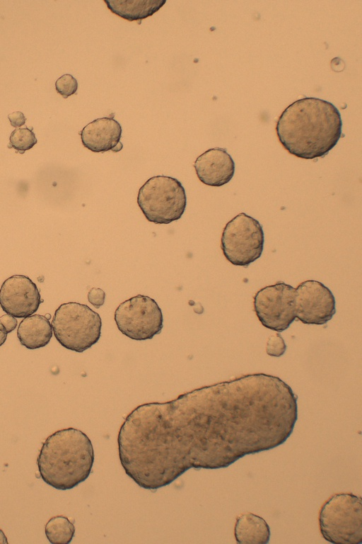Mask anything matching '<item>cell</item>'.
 <instances>
[{
  "instance_id": "obj_18",
  "label": "cell",
  "mask_w": 362,
  "mask_h": 544,
  "mask_svg": "<svg viewBox=\"0 0 362 544\" xmlns=\"http://www.w3.org/2000/svg\"><path fill=\"white\" fill-rule=\"evenodd\" d=\"M55 88L59 94L66 98L76 92L78 82L72 75L66 74L56 81Z\"/></svg>"
},
{
  "instance_id": "obj_4",
  "label": "cell",
  "mask_w": 362,
  "mask_h": 544,
  "mask_svg": "<svg viewBox=\"0 0 362 544\" xmlns=\"http://www.w3.org/2000/svg\"><path fill=\"white\" fill-rule=\"evenodd\" d=\"M52 326L62 346L81 353L98 341L102 322L99 314L86 305L70 302L56 310Z\"/></svg>"
},
{
  "instance_id": "obj_11",
  "label": "cell",
  "mask_w": 362,
  "mask_h": 544,
  "mask_svg": "<svg viewBox=\"0 0 362 544\" xmlns=\"http://www.w3.org/2000/svg\"><path fill=\"white\" fill-rule=\"evenodd\" d=\"M197 176L203 183L220 187L228 183L234 176L235 163L226 149L221 147L209 149L194 162Z\"/></svg>"
},
{
  "instance_id": "obj_15",
  "label": "cell",
  "mask_w": 362,
  "mask_h": 544,
  "mask_svg": "<svg viewBox=\"0 0 362 544\" xmlns=\"http://www.w3.org/2000/svg\"><path fill=\"white\" fill-rule=\"evenodd\" d=\"M107 8L115 14L129 21L141 23L157 12L166 2L165 0H104Z\"/></svg>"
},
{
  "instance_id": "obj_7",
  "label": "cell",
  "mask_w": 362,
  "mask_h": 544,
  "mask_svg": "<svg viewBox=\"0 0 362 544\" xmlns=\"http://www.w3.org/2000/svg\"><path fill=\"white\" fill-rule=\"evenodd\" d=\"M118 329L136 341L151 339L163 329L161 309L148 296L137 295L119 304L115 312Z\"/></svg>"
},
{
  "instance_id": "obj_16",
  "label": "cell",
  "mask_w": 362,
  "mask_h": 544,
  "mask_svg": "<svg viewBox=\"0 0 362 544\" xmlns=\"http://www.w3.org/2000/svg\"><path fill=\"white\" fill-rule=\"evenodd\" d=\"M45 532L48 540L52 544H68L73 539L75 527L64 516L51 518L45 525Z\"/></svg>"
},
{
  "instance_id": "obj_14",
  "label": "cell",
  "mask_w": 362,
  "mask_h": 544,
  "mask_svg": "<svg viewBox=\"0 0 362 544\" xmlns=\"http://www.w3.org/2000/svg\"><path fill=\"white\" fill-rule=\"evenodd\" d=\"M234 536L238 543L266 544L269 541L270 528L261 516L245 512L236 518Z\"/></svg>"
},
{
  "instance_id": "obj_12",
  "label": "cell",
  "mask_w": 362,
  "mask_h": 544,
  "mask_svg": "<svg viewBox=\"0 0 362 544\" xmlns=\"http://www.w3.org/2000/svg\"><path fill=\"white\" fill-rule=\"evenodd\" d=\"M122 127L113 118H98L80 132L81 142L88 149L95 152H119L123 145L120 142Z\"/></svg>"
},
{
  "instance_id": "obj_1",
  "label": "cell",
  "mask_w": 362,
  "mask_h": 544,
  "mask_svg": "<svg viewBox=\"0 0 362 544\" xmlns=\"http://www.w3.org/2000/svg\"><path fill=\"white\" fill-rule=\"evenodd\" d=\"M342 121L332 103L305 97L290 104L279 116L276 131L290 154L305 159L324 157L341 136Z\"/></svg>"
},
{
  "instance_id": "obj_10",
  "label": "cell",
  "mask_w": 362,
  "mask_h": 544,
  "mask_svg": "<svg viewBox=\"0 0 362 544\" xmlns=\"http://www.w3.org/2000/svg\"><path fill=\"white\" fill-rule=\"evenodd\" d=\"M41 302L37 285L25 276H12L1 285L0 306L14 317L25 318L32 315L38 310Z\"/></svg>"
},
{
  "instance_id": "obj_3",
  "label": "cell",
  "mask_w": 362,
  "mask_h": 544,
  "mask_svg": "<svg viewBox=\"0 0 362 544\" xmlns=\"http://www.w3.org/2000/svg\"><path fill=\"white\" fill-rule=\"evenodd\" d=\"M319 526L322 537L334 544L362 543V502L360 496L337 493L321 506Z\"/></svg>"
},
{
  "instance_id": "obj_23",
  "label": "cell",
  "mask_w": 362,
  "mask_h": 544,
  "mask_svg": "<svg viewBox=\"0 0 362 544\" xmlns=\"http://www.w3.org/2000/svg\"><path fill=\"white\" fill-rule=\"evenodd\" d=\"M6 338L7 332H6L4 326L0 323V346L4 344Z\"/></svg>"
},
{
  "instance_id": "obj_22",
  "label": "cell",
  "mask_w": 362,
  "mask_h": 544,
  "mask_svg": "<svg viewBox=\"0 0 362 544\" xmlns=\"http://www.w3.org/2000/svg\"><path fill=\"white\" fill-rule=\"evenodd\" d=\"M8 118L11 125L16 128L25 125L26 121V118L24 116L23 113L20 111H15L9 113Z\"/></svg>"
},
{
  "instance_id": "obj_2",
  "label": "cell",
  "mask_w": 362,
  "mask_h": 544,
  "mask_svg": "<svg viewBox=\"0 0 362 544\" xmlns=\"http://www.w3.org/2000/svg\"><path fill=\"white\" fill-rule=\"evenodd\" d=\"M94 462L92 443L74 428L55 431L44 441L37 464L42 479L52 487L70 489L90 475Z\"/></svg>"
},
{
  "instance_id": "obj_13",
  "label": "cell",
  "mask_w": 362,
  "mask_h": 544,
  "mask_svg": "<svg viewBox=\"0 0 362 544\" xmlns=\"http://www.w3.org/2000/svg\"><path fill=\"white\" fill-rule=\"evenodd\" d=\"M52 332V324L45 316L34 314L21 322L17 336L23 346L28 349H36L49 342Z\"/></svg>"
},
{
  "instance_id": "obj_19",
  "label": "cell",
  "mask_w": 362,
  "mask_h": 544,
  "mask_svg": "<svg viewBox=\"0 0 362 544\" xmlns=\"http://www.w3.org/2000/svg\"><path fill=\"white\" fill-rule=\"evenodd\" d=\"M286 348V344L279 334L269 337L266 345V352L268 355L279 357L285 353Z\"/></svg>"
},
{
  "instance_id": "obj_6",
  "label": "cell",
  "mask_w": 362,
  "mask_h": 544,
  "mask_svg": "<svg viewBox=\"0 0 362 544\" xmlns=\"http://www.w3.org/2000/svg\"><path fill=\"white\" fill-rule=\"evenodd\" d=\"M264 242V232L259 221L241 212L226 225L221 245L230 263L247 267L261 256Z\"/></svg>"
},
{
  "instance_id": "obj_17",
  "label": "cell",
  "mask_w": 362,
  "mask_h": 544,
  "mask_svg": "<svg viewBox=\"0 0 362 544\" xmlns=\"http://www.w3.org/2000/svg\"><path fill=\"white\" fill-rule=\"evenodd\" d=\"M8 148H13L20 154L31 149L37 140L33 131V128H16L11 134Z\"/></svg>"
},
{
  "instance_id": "obj_9",
  "label": "cell",
  "mask_w": 362,
  "mask_h": 544,
  "mask_svg": "<svg viewBox=\"0 0 362 544\" xmlns=\"http://www.w3.org/2000/svg\"><path fill=\"white\" fill-rule=\"evenodd\" d=\"M296 315L303 324H325L336 312L335 298L323 283L308 280L296 288Z\"/></svg>"
},
{
  "instance_id": "obj_20",
  "label": "cell",
  "mask_w": 362,
  "mask_h": 544,
  "mask_svg": "<svg viewBox=\"0 0 362 544\" xmlns=\"http://www.w3.org/2000/svg\"><path fill=\"white\" fill-rule=\"evenodd\" d=\"M105 292L98 288H91L88 293V300L89 302L95 308H99L105 302Z\"/></svg>"
},
{
  "instance_id": "obj_8",
  "label": "cell",
  "mask_w": 362,
  "mask_h": 544,
  "mask_svg": "<svg viewBox=\"0 0 362 544\" xmlns=\"http://www.w3.org/2000/svg\"><path fill=\"white\" fill-rule=\"evenodd\" d=\"M296 288L284 282L260 289L254 297V310L267 329L281 332L296 319Z\"/></svg>"
},
{
  "instance_id": "obj_24",
  "label": "cell",
  "mask_w": 362,
  "mask_h": 544,
  "mask_svg": "<svg viewBox=\"0 0 362 544\" xmlns=\"http://www.w3.org/2000/svg\"><path fill=\"white\" fill-rule=\"evenodd\" d=\"M0 543H3V544L8 543L7 538L5 536L4 533L1 529H0Z\"/></svg>"
},
{
  "instance_id": "obj_21",
  "label": "cell",
  "mask_w": 362,
  "mask_h": 544,
  "mask_svg": "<svg viewBox=\"0 0 362 544\" xmlns=\"http://www.w3.org/2000/svg\"><path fill=\"white\" fill-rule=\"evenodd\" d=\"M0 323L4 326L8 334L16 329L18 322L16 317L8 314H6L0 317Z\"/></svg>"
},
{
  "instance_id": "obj_5",
  "label": "cell",
  "mask_w": 362,
  "mask_h": 544,
  "mask_svg": "<svg viewBox=\"0 0 362 544\" xmlns=\"http://www.w3.org/2000/svg\"><path fill=\"white\" fill-rule=\"evenodd\" d=\"M137 203L148 221L169 224L183 215L187 197L184 187L177 178L155 176L139 190Z\"/></svg>"
}]
</instances>
